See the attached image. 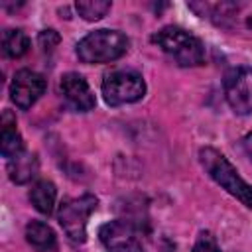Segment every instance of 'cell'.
I'll list each match as a JSON object with an SVG mask.
<instances>
[{"instance_id":"cell-1","label":"cell","mask_w":252,"mask_h":252,"mask_svg":"<svg viewBox=\"0 0 252 252\" xmlns=\"http://www.w3.org/2000/svg\"><path fill=\"white\" fill-rule=\"evenodd\" d=\"M98 236L108 252H146L150 228L142 219L124 217L102 224Z\"/></svg>"},{"instance_id":"cell-2","label":"cell","mask_w":252,"mask_h":252,"mask_svg":"<svg viewBox=\"0 0 252 252\" xmlns=\"http://www.w3.org/2000/svg\"><path fill=\"white\" fill-rule=\"evenodd\" d=\"M199 161L213 181H217L224 191H228L232 197H236L242 205L252 209V185H248L238 175V171L224 158V154H220L215 148H201Z\"/></svg>"},{"instance_id":"cell-3","label":"cell","mask_w":252,"mask_h":252,"mask_svg":"<svg viewBox=\"0 0 252 252\" xmlns=\"http://www.w3.org/2000/svg\"><path fill=\"white\" fill-rule=\"evenodd\" d=\"M152 41L161 47L177 65L193 67L201 65L205 59V47L199 37L189 33L179 26H165L152 35Z\"/></svg>"},{"instance_id":"cell-4","label":"cell","mask_w":252,"mask_h":252,"mask_svg":"<svg viewBox=\"0 0 252 252\" xmlns=\"http://www.w3.org/2000/svg\"><path fill=\"white\" fill-rule=\"evenodd\" d=\"M130 47V39L116 30H94L77 43V57L83 63H110L120 59Z\"/></svg>"},{"instance_id":"cell-5","label":"cell","mask_w":252,"mask_h":252,"mask_svg":"<svg viewBox=\"0 0 252 252\" xmlns=\"http://www.w3.org/2000/svg\"><path fill=\"white\" fill-rule=\"evenodd\" d=\"M146 94V81L140 73L130 69H116L104 75L102 81V96L106 104L120 106L128 102H136Z\"/></svg>"},{"instance_id":"cell-6","label":"cell","mask_w":252,"mask_h":252,"mask_svg":"<svg viewBox=\"0 0 252 252\" xmlns=\"http://www.w3.org/2000/svg\"><path fill=\"white\" fill-rule=\"evenodd\" d=\"M96 205H98V199L91 193H85V195L73 197V199H65L59 205V211H57L59 224L63 226L65 234L73 242L87 240V220L94 213Z\"/></svg>"},{"instance_id":"cell-7","label":"cell","mask_w":252,"mask_h":252,"mask_svg":"<svg viewBox=\"0 0 252 252\" xmlns=\"http://www.w3.org/2000/svg\"><path fill=\"white\" fill-rule=\"evenodd\" d=\"M224 94L236 114L252 112V67H234L224 75Z\"/></svg>"},{"instance_id":"cell-8","label":"cell","mask_w":252,"mask_h":252,"mask_svg":"<svg viewBox=\"0 0 252 252\" xmlns=\"http://www.w3.org/2000/svg\"><path fill=\"white\" fill-rule=\"evenodd\" d=\"M43 91H45V79L30 69H20L10 83V98L22 110L35 104V100L43 94Z\"/></svg>"},{"instance_id":"cell-9","label":"cell","mask_w":252,"mask_h":252,"mask_svg":"<svg viewBox=\"0 0 252 252\" xmlns=\"http://www.w3.org/2000/svg\"><path fill=\"white\" fill-rule=\"evenodd\" d=\"M59 89H61V94L63 98L67 100V104L79 112H87V110H93L96 100H94V94L87 83V79L79 73H65L61 77V83H59Z\"/></svg>"},{"instance_id":"cell-10","label":"cell","mask_w":252,"mask_h":252,"mask_svg":"<svg viewBox=\"0 0 252 252\" xmlns=\"http://www.w3.org/2000/svg\"><path fill=\"white\" fill-rule=\"evenodd\" d=\"M0 152L4 158L14 159L24 154V140L16 128V120L12 118L10 112H4L2 118V142H0Z\"/></svg>"},{"instance_id":"cell-11","label":"cell","mask_w":252,"mask_h":252,"mask_svg":"<svg viewBox=\"0 0 252 252\" xmlns=\"http://www.w3.org/2000/svg\"><path fill=\"white\" fill-rule=\"evenodd\" d=\"M26 238L37 252H51L57 248V236L53 228L41 220H32L26 226Z\"/></svg>"},{"instance_id":"cell-12","label":"cell","mask_w":252,"mask_h":252,"mask_svg":"<svg viewBox=\"0 0 252 252\" xmlns=\"http://www.w3.org/2000/svg\"><path fill=\"white\" fill-rule=\"evenodd\" d=\"M37 158L35 154H22L14 159H10L8 163V173H10V179L14 183H26L30 181L32 177H35L37 173Z\"/></svg>"},{"instance_id":"cell-13","label":"cell","mask_w":252,"mask_h":252,"mask_svg":"<svg viewBox=\"0 0 252 252\" xmlns=\"http://www.w3.org/2000/svg\"><path fill=\"white\" fill-rule=\"evenodd\" d=\"M55 199H57V189H55V185H53L51 181H47V179L37 181V183L32 187V191H30V201H32V205H33L39 213H43V215H49V213L53 211Z\"/></svg>"},{"instance_id":"cell-14","label":"cell","mask_w":252,"mask_h":252,"mask_svg":"<svg viewBox=\"0 0 252 252\" xmlns=\"http://www.w3.org/2000/svg\"><path fill=\"white\" fill-rule=\"evenodd\" d=\"M30 49V39L22 30H6L2 35V51L6 57L18 59Z\"/></svg>"},{"instance_id":"cell-15","label":"cell","mask_w":252,"mask_h":252,"mask_svg":"<svg viewBox=\"0 0 252 252\" xmlns=\"http://www.w3.org/2000/svg\"><path fill=\"white\" fill-rule=\"evenodd\" d=\"M75 8H77V12H79V16H81L83 20H87V22H96V20L104 18V16L110 12L112 4H110L108 0H79V2L75 4Z\"/></svg>"},{"instance_id":"cell-16","label":"cell","mask_w":252,"mask_h":252,"mask_svg":"<svg viewBox=\"0 0 252 252\" xmlns=\"http://www.w3.org/2000/svg\"><path fill=\"white\" fill-rule=\"evenodd\" d=\"M193 252H220V248L211 232H201L193 246Z\"/></svg>"},{"instance_id":"cell-17","label":"cell","mask_w":252,"mask_h":252,"mask_svg":"<svg viewBox=\"0 0 252 252\" xmlns=\"http://www.w3.org/2000/svg\"><path fill=\"white\" fill-rule=\"evenodd\" d=\"M39 43L43 49H53L57 43H59V35L55 30H43L39 33Z\"/></svg>"},{"instance_id":"cell-18","label":"cell","mask_w":252,"mask_h":252,"mask_svg":"<svg viewBox=\"0 0 252 252\" xmlns=\"http://www.w3.org/2000/svg\"><path fill=\"white\" fill-rule=\"evenodd\" d=\"M242 148H244L246 156L252 159V132H248V134L242 138Z\"/></svg>"},{"instance_id":"cell-19","label":"cell","mask_w":252,"mask_h":252,"mask_svg":"<svg viewBox=\"0 0 252 252\" xmlns=\"http://www.w3.org/2000/svg\"><path fill=\"white\" fill-rule=\"evenodd\" d=\"M246 24H248V28H250V30H252V16H250V18H248V22H246Z\"/></svg>"}]
</instances>
